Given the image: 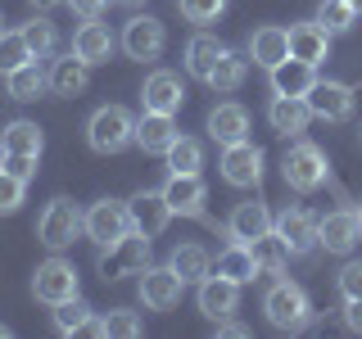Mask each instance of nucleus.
I'll return each instance as SVG.
<instances>
[{"label": "nucleus", "mask_w": 362, "mask_h": 339, "mask_svg": "<svg viewBox=\"0 0 362 339\" xmlns=\"http://www.w3.org/2000/svg\"><path fill=\"white\" fill-rule=\"evenodd\" d=\"M235 303H240V285L226 276H204L199 280V312L209 316V321H226V316L235 312Z\"/></svg>", "instance_id": "dca6fc26"}, {"label": "nucleus", "mask_w": 362, "mask_h": 339, "mask_svg": "<svg viewBox=\"0 0 362 339\" xmlns=\"http://www.w3.org/2000/svg\"><path fill=\"white\" fill-rule=\"evenodd\" d=\"M0 145H5V154H37L45 150V131L37 127V122H28V118H18V122H9L5 131H0Z\"/></svg>", "instance_id": "c756f323"}, {"label": "nucleus", "mask_w": 362, "mask_h": 339, "mask_svg": "<svg viewBox=\"0 0 362 339\" xmlns=\"http://www.w3.org/2000/svg\"><path fill=\"white\" fill-rule=\"evenodd\" d=\"M177 136H181L177 113H154V109H145L141 122H136V145H141L145 154H168V145H173Z\"/></svg>", "instance_id": "2eb2a0df"}, {"label": "nucleus", "mask_w": 362, "mask_h": 339, "mask_svg": "<svg viewBox=\"0 0 362 339\" xmlns=\"http://www.w3.org/2000/svg\"><path fill=\"white\" fill-rule=\"evenodd\" d=\"M181 285H186V280H181L173 267H145L141 271V303L150 312H173L181 303Z\"/></svg>", "instance_id": "9b49d317"}, {"label": "nucleus", "mask_w": 362, "mask_h": 339, "mask_svg": "<svg viewBox=\"0 0 362 339\" xmlns=\"http://www.w3.org/2000/svg\"><path fill=\"white\" fill-rule=\"evenodd\" d=\"M249 249H254V263H258V271H267V276H281V271L290 267V244L276 235V226H272L267 235H258V240H249Z\"/></svg>", "instance_id": "cd10ccee"}, {"label": "nucleus", "mask_w": 362, "mask_h": 339, "mask_svg": "<svg viewBox=\"0 0 362 339\" xmlns=\"http://www.w3.org/2000/svg\"><path fill=\"white\" fill-rule=\"evenodd\" d=\"M263 312H267V321L276 326V331H290V335L308 331V321H313V303L294 280H276V285L267 290Z\"/></svg>", "instance_id": "20e7f679"}, {"label": "nucleus", "mask_w": 362, "mask_h": 339, "mask_svg": "<svg viewBox=\"0 0 362 339\" xmlns=\"http://www.w3.org/2000/svg\"><path fill=\"white\" fill-rule=\"evenodd\" d=\"M32 294H37L41 303H50V308L77 299V267L68 263V258H45V263L32 271Z\"/></svg>", "instance_id": "423d86ee"}, {"label": "nucleus", "mask_w": 362, "mask_h": 339, "mask_svg": "<svg viewBox=\"0 0 362 339\" xmlns=\"http://www.w3.org/2000/svg\"><path fill=\"white\" fill-rule=\"evenodd\" d=\"M118 5H141V0H118Z\"/></svg>", "instance_id": "3c124183"}, {"label": "nucleus", "mask_w": 362, "mask_h": 339, "mask_svg": "<svg viewBox=\"0 0 362 339\" xmlns=\"http://www.w3.org/2000/svg\"><path fill=\"white\" fill-rule=\"evenodd\" d=\"M313 82H317V68L303 59H281L272 68V90L276 95H308Z\"/></svg>", "instance_id": "bb28decb"}, {"label": "nucleus", "mask_w": 362, "mask_h": 339, "mask_svg": "<svg viewBox=\"0 0 362 339\" xmlns=\"http://www.w3.org/2000/svg\"><path fill=\"white\" fill-rule=\"evenodd\" d=\"M181 100H186V86H181L177 73H150L141 86V105L154 113H177Z\"/></svg>", "instance_id": "6ab92c4d"}, {"label": "nucleus", "mask_w": 362, "mask_h": 339, "mask_svg": "<svg viewBox=\"0 0 362 339\" xmlns=\"http://www.w3.org/2000/svg\"><path fill=\"white\" fill-rule=\"evenodd\" d=\"M127 231H132L127 203H118V199H100V203H90V213H86V235H90V240H95L100 249L113 244V240H122Z\"/></svg>", "instance_id": "f8f14e48"}, {"label": "nucleus", "mask_w": 362, "mask_h": 339, "mask_svg": "<svg viewBox=\"0 0 362 339\" xmlns=\"http://www.w3.org/2000/svg\"><path fill=\"white\" fill-rule=\"evenodd\" d=\"M113 45H118V41H113V32L105 28V23H95V18H86L82 28L73 32V54H77V59H86L90 68H95V64H109Z\"/></svg>", "instance_id": "412c9836"}, {"label": "nucleus", "mask_w": 362, "mask_h": 339, "mask_svg": "<svg viewBox=\"0 0 362 339\" xmlns=\"http://www.w3.org/2000/svg\"><path fill=\"white\" fill-rule=\"evenodd\" d=\"M90 82V64L86 59H77V54H64V59H54L50 68V90L54 95H64V100H73V95H82Z\"/></svg>", "instance_id": "393cba45"}, {"label": "nucleus", "mask_w": 362, "mask_h": 339, "mask_svg": "<svg viewBox=\"0 0 362 339\" xmlns=\"http://www.w3.org/2000/svg\"><path fill=\"white\" fill-rule=\"evenodd\" d=\"M64 5L73 9V14H82V18H100V14H105V5H109V0H64Z\"/></svg>", "instance_id": "c03bdc74"}, {"label": "nucleus", "mask_w": 362, "mask_h": 339, "mask_svg": "<svg viewBox=\"0 0 362 339\" xmlns=\"http://www.w3.org/2000/svg\"><path fill=\"white\" fill-rule=\"evenodd\" d=\"M32 59L28 41H23V32H0V73H14Z\"/></svg>", "instance_id": "4c0bfd02"}, {"label": "nucleus", "mask_w": 362, "mask_h": 339, "mask_svg": "<svg viewBox=\"0 0 362 339\" xmlns=\"http://www.w3.org/2000/svg\"><path fill=\"white\" fill-rule=\"evenodd\" d=\"M86 141H90L95 154H122L127 145H136V118L122 105H105V109L90 113Z\"/></svg>", "instance_id": "f03ea898"}, {"label": "nucleus", "mask_w": 362, "mask_h": 339, "mask_svg": "<svg viewBox=\"0 0 362 339\" xmlns=\"http://www.w3.org/2000/svg\"><path fill=\"white\" fill-rule=\"evenodd\" d=\"M222 54H226V45L218 37H195V41L186 45V73L199 77V82H209V73L218 68Z\"/></svg>", "instance_id": "7c9ffc66"}, {"label": "nucleus", "mask_w": 362, "mask_h": 339, "mask_svg": "<svg viewBox=\"0 0 362 339\" xmlns=\"http://www.w3.org/2000/svg\"><path fill=\"white\" fill-rule=\"evenodd\" d=\"M222 177L231 181V186H258L263 181V150H258L254 141H235V145H222Z\"/></svg>", "instance_id": "1a4fd4ad"}, {"label": "nucleus", "mask_w": 362, "mask_h": 339, "mask_svg": "<svg viewBox=\"0 0 362 339\" xmlns=\"http://www.w3.org/2000/svg\"><path fill=\"white\" fill-rule=\"evenodd\" d=\"M281 177H286L290 190H299V195H313V190L326 186V177H331V163H326V154L317 150L313 141H294L286 158H281Z\"/></svg>", "instance_id": "f257e3e1"}, {"label": "nucleus", "mask_w": 362, "mask_h": 339, "mask_svg": "<svg viewBox=\"0 0 362 339\" xmlns=\"http://www.w3.org/2000/svg\"><path fill=\"white\" fill-rule=\"evenodd\" d=\"M349 5H354V9H358V14H362V0H349Z\"/></svg>", "instance_id": "8fccbe9b"}, {"label": "nucleus", "mask_w": 362, "mask_h": 339, "mask_svg": "<svg viewBox=\"0 0 362 339\" xmlns=\"http://www.w3.org/2000/svg\"><path fill=\"white\" fill-rule=\"evenodd\" d=\"M308 109H313V118H322V122H349L354 118V90L344 82H322V77H317L313 90H308Z\"/></svg>", "instance_id": "ddd939ff"}, {"label": "nucleus", "mask_w": 362, "mask_h": 339, "mask_svg": "<svg viewBox=\"0 0 362 339\" xmlns=\"http://www.w3.org/2000/svg\"><path fill=\"white\" fill-rule=\"evenodd\" d=\"M168 267H173L181 280H204L213 271V258H209V249H199V244H177L173 258H168Z\"/></svg>", "instance_id": "473e14b6"}, {"label": "nucleus", "mask_w": 362, "mask_h": 339, "mask_svg": "<svg viewBox=\"0 0 362 339\" xmlns=\"http://www.w3.org/2000/svg\"><path fill=\"white\" fill-rule=\"evenodd\" d=\"M339 294L344 299H362V263H349L339 271Z\"/></svg>", "instance_id": "37998d69"}, {"label": "nucleus", "mask_w": 362, "mask_h": 339, "mask_svg": "<svg viewBox=\"0 0 362 339\" xmlns=\"http://www.w3.org/2000/svg\"><path fill=\"white\" fill-rule=\"evenodd\" d=\"M344 326L362 335V299H349V308H344Z\"/></svg>", "instance_id": "a18cd8bd"}, {"label": "nucleus", "mask_w": 362, "mask_h": 339, "mask_svg": "<svg viewBox=\"0 0 362 339\" xmlns=\"http://www.w3.org/2000/svg\"><path fill=\"white\" fill-rule=\"evenodd\" d=\"M0 158H5V145H0Z\"/></svg>", "instance_id": "864d4df0"}, {"label": "nucleus", "mask_w": 362, "mask_h": 339, "mask_svg": "<svg viewBox=\"0 0 362 339\" xmlns=\"http://www.w3.org/2000/svg\"><path fill=\"white\" fill-rule=\"evenodd\" d=\"M272 226H276V235L290 244L294 258H308L313 249L322 244V235H317V218H313L308 208H299V203H294V208H281Z\"/></svg>", "instance_id": "0eeeda50"}, {"label": "nucleus", "mask_w": 362, "mask_h": 339, "mask_svg": "<svg viewBox=\"0 0 362 339\" xmlns=\"http://www.w3.org/2000/svg\"><path fill=\"white\" fill-rule=\"evenodd\" d=\"M317 235H322L326 254H354V244L362 240V222H358L354 208H339V213L317 218Z\"/></svg>", "instance_id": "4468645a"}, {"label": "nucleus", "mask_w": 362, "mask_h": 339, "mask_svg": "<svg viewBox=\"0 0 362 339\" xmlns=\"http://www.w3.org/2000/svg\"><path fill=\"white\" fill-rule=\"evenodd\" d=\"M163 199H168V208H173V218L177 213L181 218H204V181H199V172L195 177L173 172L168 186H163Z\"/></svg>", "instance_id": "f3484780"}, {"label": "nucleus", "mask_w": 362, "mask_h": 339, "mask_svg": "<svg viewBox=\"0 0 362 339\" xmlns=\"http://www.w3.org/2000/svg\"><path fill=\"white\" fill-rule=\"evenodd\" d=\"M168 167H173V172L195 177L199 167H204V145H199V141H190V136H177V141L168 145Z\"/></svg>", "instance_id": "f704fd0d"}, {"label": "nucleus", "mask_w": 362, "mask_h": 339, "mask_svg": "<svg viewBox=\"0 0 362 339\" xmlns=\"http://www.w3.org/2000/svg\"><path fill=\"white\" fill-rule=\"evenodd\" d=\"M290 59H303V64H322L331 59V32L322 23H294L290 28Z\"/></svg>", "instance_id": "a211bd4d"}, {"label": "nucleus", "mask_w": 362, "mask_h": 339, "mask_svg": "<svg viewBox=\"0 0 362 339\" xmlns=\"http://www.w3.org/2000/svg\"><path fill=\"white\" fill-rule=\"evenodd\" d=\"M145 326H141V316L136 312H127V308H113L109 316H105V335H113V339H136Z\"/></svg>", "instance_id": "58836bf2"}, {"label": "nucleus", "mask_w": 362, "mask_h": 339, "mask_svg": "<svg viewBox=\"0 0 362 339\" xmlns=\"http://www.w3.org/2000/svg\"><path fill=\"white\" fill-rule=\"evenodd\" d=\"M127 218H132V231L158 240V235L168 231V222H173V208H168L163 190H141V195L127 199Z\"/></svg>", "instance_id": "9d476101"}, {"label": "nucleus", "mask_w": 362, "mask_h": 339, "mask_svg": "<svg viewBox=\"0 0 362 339\" xmlns=\"http://www.w3.org/2000/svg\"><path fill=\"white\" fill-rule=\"evenodd\" d=\"M267 122H272V131H281V136H299L313 122L308 95H276L272 109H267Z\"/></svg>", "instance_id": "4be33fe9"}, {"label": "nucleus", "mask_w": 362, "mask_h": 339, "mask_svg": "<svg viewBox=\"0 0 362 339\" xmlns=\"http://www.w3.org/2000/svg\"><path fill=\"white\" fill-rule=\"evenodd\" d=\"M54 331L59 335H105V316H90L82 299H68L54 308Z\"/></svg>", "instance_id": "a878e982"}, {"label": "nucleus", "mask_w": 362, "mask_h": 339, "mask_svg": "<svg viewBox=\"0 0 362 339\" xmlns=\"http://www.w3.org/2000/svg\"><path fill=\"white\" fill-rule=\"evenodd\" d=\"M23 195H28V181L9 177L5 167H0V218H9V213H18V203H23Z\"/></svg>", "instance_id": "a19ab883"}, {"label": "nucleus", "mask_w": 362, "mask_h": 339, "mask_svg": "<svg viewBox=\"0 0 362 339\" xmlns=\"http://www.w3.org/2000/svg\"><path fill=\"white\" fill-rule=\"evenodd\" d=\"M354 18H358V9L349 5V0H322V9H317V23H322L331 37H335V32H349Z\"/></svg>", "instance_id": "e433bc0d"}, {"label": "nucleus", "mask_w": 362, "mask_h": 339, "mask_svg": "<svg viewBox=\"0 0 362 339\" xmlns=\"http://www.w3.org/2000/svg\"><path fill=\"white\" fill-rule=\"evenodd\" d=\"M245 68H249L245 54L226 50L222 59H218V68L209 73V86H213V90H222V95H231V90H240V82H245Z\"/></svg>", "instance_id": "72a5a7b5"}, {"label": "nucleus", "mask_w": 362, "mask_h": 339, "mask_svg": "<svg viewBox=\"0 0 362 339\" xmlns=\"http://www.w3.org/2000/svg\"><path fill=\"white\" fill-rule=\"evenodd\" d=\"M209 136L218 145H235V141H249V113H245V105H218L209 113Z\"/></svg>", "instance_id": "b1692460"}, {"label": "nucleus", "mask_w": 362, "mask_h": 339, "mask_svg": "<svg viewBox=\"0 0 362 339\" xmlns=\"http://www.w3.org/2000/svg\"><path fill=\"white\" fill-rule=\"evenodd\" d=\"M354 213H358V222H362V203H358V208H354Z\"/></svg>", "instance_id": "603ef678"}, {"label": "nucleus", "mask_w": 362, "mask_h": 339, "mask_svg": "<svg viewBox=\"0 0 362 339\" xmlns=\"http://www.w3.org/2000/svg\"><path fill=\"white\" fill-rule=\"evenodd\" d=\"M213 271H218V276H226V280H235V285L254 280V276H258L254 249H249V244H235V240H231V249H222V254H218V263H213Z\"/></svg>", "instance_id": "c85d7f7f"}, {"label": "nucleus", "mask_w": 362, "mask_h": 339, "mask_svg": "<svg viewBox=\"0 0 362 339\" xmlns=\"http://www.w3.org/2000/svg\"><path fill=\"white\" fill-rule=\"evenodd\" d=\"M0 339H9V326H0Z\"/></svg>", "instance_id": "09e8293b"}, {"label": "nucleus", "mask_w": 362, "mask_h": 339, "mask_svg": "<svg viewBox=\"0 0 362 339\" xmlns=\"http://www.w3.org/2000/svg\"><path fill=\"white\" fill-rule=\"evenodd\" d=\"M267 231H272L267 203H235L231 222H226V235H231L235 244H249V240H258V235H267Z\"/></svg>", "instance_id": "5701e85b"}, {"label": "nucleus", "mask_w": 362, "mask_h": 339, "mask_svg": "<svg viewBox=\"0 0 362 339\" xmlns=\"http://www.w3.org/2000/svg\"><path fill=\"white\" fill-rule=\"evenodd\" d=\"M177 9H181L186 23H199V28H204V23H213L226 9V0H177Z\"/></svg>", "instance_id": "ea45409f"}, {"label": "nucleus", "mask_w": 362, "mask_h": 339, "mask_svg": "<svg viewBox=\"0 0 362 339\" xmlns=\"http://www.w3.org/2000/svg\"><path fill=\"white\" fill-rule=\"evenodd\" d=\"M150 235H141V231H127L122 240H113L100 249V258H95V267H100V276L105 280H122V276H141L145 267H150Z\"/></svg>", "instance_id": "7ed1b4c3"}, {"label": "nucleus", "mask_w": 362, "mask_h": 339, "mask_svg": "<svg viewBox=\"0 0 362 339\" xmlns=\"http://www.w3.org/2000/svg\"><path fill=\"white\" fill-rule=\"evenodd\" d=\"M82 231H86V218L77 213L73 199H50V203H45V213H41V222H37V240L45 249H54V254L68 249Z\"/></svg>", "instance_id": "39448f33"}, {"label": "nucleus", "mask_w": 362, "mask_h": 339, "mask_svg": "<svg viewBox=\"0 0 362 339\" xmlns=\"http://www.w3.org/2000/svg\"><path fill=\"white\" fill-rule=\"evenodd\" d=\"M163 45H168V32H163V23L150 18V14H136L127 28H122V50H127V59L150 64V59L163 54Z\"/></svg>", "instance_id": "6e6552de"}, {"label": "nucleus", "mask_w": 362, "mask_h": 339, "mask_svg": "<svg viewBox=\"0 0 362 339\" xmlns=\"http://www.w3.org/2000/svg\"><path fill=\"white\" fill-rule=\"evenodd\" d=\"M249 59L258 68H276L281 59H290V28H276V23H267V28H258L254 37H249Z\"/></svg>", "instance_id": "aec40b11"}, {"label": "nucleus", "mask_w": 362, "mask_h": 339, "mask_svg": "<svg viewBox=\"0 0 362 339\" xmlns=\"http://www.w3.org/2000/svg\"><path fill=\"white\" fill-rule=\"evenodd\" d=\"M37 9H54V5H64V0H32Z\"/></svg>", "instance_id": "de8ad7c7"}, {"label": "nucleus", "mask_w": 362, "mask_h": 339, "mask_svg": "<svg viewBox=\"0 0 362 339\" xmlns=\"http://www.w3.org/2000/svg\"><path fill=\"white\" fill-rule=\"evenodd\" d=\"M0 167H5L9 177H18V181H32L37 177V154H5Z\"/></svg>", "instance_id": "79ce46f5"}, {"label": "nucleus", "mask_w": 362, "mask_h": 339, "mask_svg": "<svg viewBox=\"0 0 362 339\" xmlns=\"http://www.w3.org/2000/svg\"><path fill=\"white\" fill-rule=\"evenodd\" d=\"M218 335H222V339H245L249 326H240V321H231V316H226V321H218Z\"/></svg>", "instance_id": "49530a36"}, {"label": "nucleus", "mask_w": 362, "mask_h": 339, "mask_svg": "<svg viewBox=\"0 0 362 339\" xmlns=\"http://www.w3.org/2000/svg\"><path fill=\"white\" fill-rule=\"evenodd\" d=\"M23 32V41H28V50H32V59H50L54 54V23H45V18H32L28 28H18Z\"/></svg>", "instance_id": "c9c22d12"}, {"label": "nucleus", "mask_w": 362, "mask_h": 339, "mask_svg": "<svg viewBox=\"0 0 362 339\" xmlns=\"http://www.w3.org/2000/svg\"><path fill=\"white\" fill-rule=\"evenodd\" d=\"M5 82H9V95H14V100H37L41 90H50V73H45L37 59H28L23 68L5 73Z\"/></svg>", "instance_id": "2f4dec72"}]
</instances>
